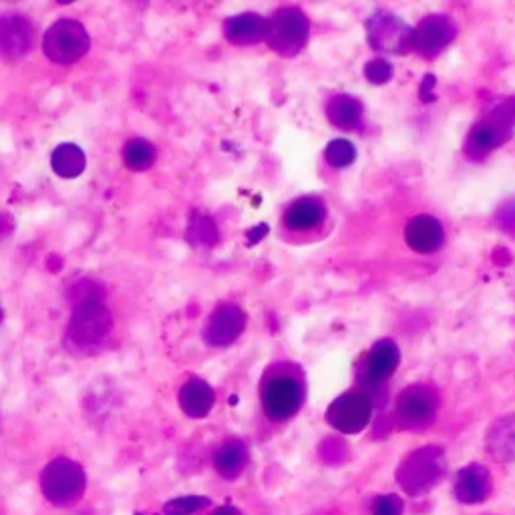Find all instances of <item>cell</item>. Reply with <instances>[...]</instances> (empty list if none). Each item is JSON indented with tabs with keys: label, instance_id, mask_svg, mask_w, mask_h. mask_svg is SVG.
<instances>
[{
	"label": "cell",
	"instance_id": "1",
	"mask_svg": "<svg viewBox=\"0 0 515 515\" xmlns=\"http://www.w3.org/2000/svg\"><path fill=\"white\" fill-rule=\"evenodd\" d=\"M113 330L111 310L101 299L75 304L67 326V346L75 353H91L103 345Z\"/></svg>",
	"mask_w": 515,
	"mask_h": 515
},
{
	"label": "cell",
	"instance_id": "2",
	"mask_svg": "<svg viewBox=\"0 0 515 515\" xmlns=\"http://www.w3.org/2000/svg\"><path fill=\"white\" fill-rule=\"evenodd\" d=\"M515 125V99H505L503 103L479 121L469 131L465 142V153L471 160H483L490 155L497 145H501L511 135V127Z\"/></svg>",
	"mask_w": 515,
	"mask_h": 515
},
{
	"label": "cell",
	"instance_id": "3",
	"mask_svg": "<svg viewBox=\"0 0 515 515\" xmlns=\"http://www.w3.org/2000/svg\"><path fill=\"white\" fill-rule=\"evenodd\" d=\"M445 474V455L435 445L415 449L397 469V482L409 495L429 492Z\"/></svg>",
	"mask_w": 515,
	"mask_h": 515
},
{
	"label": "cell",
	"instance_id": "4",
	"mask_svg": "<svg viewBox=\"0 0 515 515\" xmlns=\"http://www.w3.org/2000/svg\"><path fill=\"white\" fill-rule=\"evenodd\" d=\"M41 487L51 503L69 508L85 493V474L75 461L67 457L52 459L41 475Z\"/></svg>",
	"mask_w": 515,
	"mask_h": 515
},
{
	"label": "cell",
	"instance_id": "5",
	"mask_svg": "<svg viewBox=\"0 0 515 515\" xmlns=\"http://www.w3.org/2000/svg\"><path fill=\"white\" fill-rule=\"evenodd\" d=\"M91 47L89 32L85 26L71 19L57 21L45 32L42 39V51L57 65H73L78 59L87 55Z\"/></svg>",
	"mask_w": 515,
	"mask_h": 515
},
{
	"label": "cell",
	"instance_id": "6",
	"mask_svg": "<svg viewBox=\"0 0 515 515\" xmlns=\"http://www.w3.org/2000/svg\"><path fill=\"white\" fill-rule=\"evenodd\" d=\"M308 19L300 8L286 6L276 11L268 21L266 41L272 51L282 57L299 55L308 41Z\"/></svg>",
	"mask_w": 515,
	"mask_h": 515
},
{
	"label": "cell",
	"instance_id": "7",
	"mask_svg": "<svg viewBox=\"0 0 515 515\" xmlns=\"http://www.w3.org/2000/svg\"><path fill=\"white\" fill-rule=\"evenodd\" d=\"M439 409L437 392L427 385H411L397 399V421L403 429H423Z\"/></svg>",
	"mask_w": 515,
	"mask_h": 515
},
{
	"label": "cell",
	"instance_id": "8",
	"mask_svg": "<svg viewBox=\"0 0 515 515\" xmlns=\"http://www.w3.org/2000/svg\"><path fill=\"white\" fill-rule=\"evenodd\" d=\"M372 403L363 392H345L330 403L326 411V421L335 427L338 433L353 435L361 433L371 421Z\"/></svg>",
	"mask_w": 515,
	"mask_h": 515
},
{
	"label": "cell",
	"instance_id": "9",
	"mask_svg": "<svg viewBox=\"0 0 515 515\" xmlns=\"http://www.w3.org/2000/svg\"><path fill=\"white\" fill-rule=\"evenodd\" d=\"M366 37H369L372 49L400 55L411 47L413 31L403 21H399L395 14L381 11L372 14L366 23Z\"/></svg>",
	"mask_w": 515,
	"mask_h": 515
},
{
	"label": "cell",
	"instance_id": "10",
	"mask_svg": "<svg viewBox=\"0 0 515 515\" xmlns=\"http://www.w3.org/2000/svg\"><path fill=\"white\" fill-rule=\"evenodd\" d=\"M262 405L270 418L282 421L292 417L302 405V387L290 374H278L270 379L262 391Z\"/></svg>",
	"mask_w": 515,
	"mask_h": 515
},
{
	"label": "cell",
	"instance_id": "11",
	"mask_svg": "<svg viewBox=\"0 0 515 515\" xmlns=\"http://www.w3.org/2000/svg\"><path fill=\"white\" fill-rule=\"evenodd\" d=\"M457 29L451 19L443 14H431L417 24L413 31L411 47L425 59L437 57L439 52L455 39Z\"/></svg>",
	"mask_w": 515,
	"mask_h": 515
},
{
	"label": "cell",
	"instance_id": "12",
	"mask_svg": "<svg viewBox=\"0 0 515 515\" xmlns=\"http://www.w3.org/2000/svg\"><path fill=\"white\" fill-rule=\"evenodd\" d=\"M246 328V312L238 304H222L206 322L204 340L212 346H228Z\"/></svg>",
	"mask_w": 515,
	"mask_h": 515
},
{
	"label": "cell",
	"instance_id": "13",
	"mask_svg": "<svg viewBox=\"0 0 515 515\" xmlns=\"http://www.w3.org/2000/svg\"><path fill=\"white\" fill-rule=\"evenodd\" d=\"M34 45V29L23 14L0 16V55L5 59H21L29 55Z\"/></svg>",
	"mask_w": 515,
	"mask_h": 515
},
{
	"label": "cell",
	"instance_id": "14",
	"mask_svg": "<svg viewBox=\"0 0 515 515\" xmlns=\"http://www.w3.org/2000/svg\"><path fill=\"white\" fill-rule=\"evenodd\" d=\"M492 474L479 464L465 465L455 475V497L461 503L475 505L485 501L492 493Z\"/></svg>",
	"mask_w": 515,
	"mask_h": 515
},
{
	"label": "cell",
	"instance_id": "15",
	"mask_svg": "<svg viewBox=\"0 0 515 515\" xmlns=\"http://www.w3.org/2000/svg\"><path fill=\"white\" fill-rule=\"evenodd\" d=\"M400 361L399 346L391 338H382L371 348L364 363V382L366 385H379L395 374Z\"/></svg>",
	"mask_w": 515,
	"mask_h": 515
},
{
	"label": "cell",
	"instance_id": "16",
	"mask_svg": "<svg viewBox=\"0 0 515 515\" xmlns=\"http://www.w3.org/2000/svg\"><path fill=\"white\" fill-rule=\"evenodd\" d=\"M405 240L409 248L418 252V254H431L443 246V225L433 216H417L407 224Z\"/></svg>",
	"mask_w": 515,
	"mask_h": 515
},
{
	"label": "cell",
	"instance_id": "17",
	"mask_svg": "<svg viewBox=\"0 0 515 515\" xmlns=\"http://www.w3.org/2000/svg\"><path fill=\"white\" fill-rule=\"evenodd\" d=\"M268 21L262 19L256 13H246L232 16L224 23V37L232 45H256L262 39H266Z\"/></svg>",
	"mask_w": 515,
	"mask_h": 515
},
{
	"label": "cell",
	"instance_id": "18",
	"mask_svg": "<svg viewBox=\"0 0 515 515\" xmlns=\"http://www.w3.org/2000/svg\"><path fill=\"white\" fill-rule=\"evenodd\" d=\"M485 445L490 455L500 464L515 461V413L497 418L487 431Z\"/></svg>",
	"mask_w": 515,
	"mask_h": 515
},
{
	"label": "cell",
	"instance_id": "19",
	"mask_svg": "<svg viewBox=\"0 0 515 515\" xmlns=\"http://www.w3.org/2000/svg\"><path fill=\"white\" fill-rule=\"evenodd\" d=\"M214 391L202 379H189L179 391L181 411L191 418L206 417L214 407Z\"/></svg>",
	"mask_w": 515,
	"mask_h": 515
},
{
	"label": "cell",
	"instance_id": "20",
	"mask_svg": "<svg viewBox=\"0 0 515 515\" xmlns=\"http://www.w3.org/2000/svg\"><path fill=\"white\" fill-rule=\"evenodd\" d=\"M248 461V449L240 439H228L217 447L214 455L216 471L225 479H234L242 474Z\"/></svg>",
	"mask_w": 515,
	"mask_h": 515
},
{
	"label": "cell",
	"instance_id": "21",
	"mask_svg": "<svg viewBox=\"0 0 515 515\" xmlns=\"http://www.w3.org/2000/svg\"><path fill=\"white\" fill-rule=\"evenodd\" d=\"M325 217V206H322L317 198H300L288 207L284 222L290 230H310L318 225Z\"/></svg>",
	"mask_w": 515,
	"mask_h": 515
},
{
	"label": "cell",
	"instance_id": "22",
	"mask_svg": "<svg viewBox=\"0 0 515 515\" xmlns=\"http://www.w3.org/2000/svg\"><path fill=\"white\" fill-rule=\"evenodd\" d=\"M51 165H52V171H55L59 178L73 179V178L81 176L87 165V160H85V153L81 147L75 143H63L52 152Z\"/></svg>",
	"mask_w": 515,
	"mask_h": 515
},
{
	"label": "cell",
	"instance_id": "23",
	"mask_svg": "<svg viewBox=\"0 0 515 515\" xmlns=\"http://www.w3.org/2000/svg\"><path fill=\"white\" fill-rule=\"evenodd\" d=\"M326 115L330 124L343 129H351L359 124L363 117V105L351 95H336L330 99L326 107Z\"/></svg>",
	"mask_w": 515,
	"mask_h": 515
},
{
	"label": "cell",
	"instance_id": "24",
	"mask_svg": "<svg viewBox=\"0 0 515 515\" xmlns=\"http://www.w3.org/2000/svg\"><path fill=\"white\" fill-rule=\"evenodd\" d=\"M124 161L131 171H145L155 163V147L145 139H131L124 150Z\"/></svg>",
	"mask_w": 515,
	"mask_h": 515
},
{
	"label": "cell",
	"instance_id": "25",
	"mask_svg": "<svg viewBox=\"0 0 515 515\" xmlns=\"http://www.w3.org/2000/svg\"><path fill=\"white\" fill-rule=\"evenodd\" d=\"M326 160L330 165H335V168H346V165H351L356 157L354 152V145L351 142H346V139H335V142H330L326 147Z\"/></svg>",
	"mask_w": 515,
	"mask_h": 515
},
{
	"label": "cell",
	"instance_id": "26",
	"mask_svg": "<svg viewBox=\"0 0 515 515\" xmlns=\"http://www.w3.org/2000/svg\"><path fill=\"white\" fill-rule=\"evenodd\" d=\"M209 505V500L206 497L189 495V497H178V500H171L170 503H165L163 513L165 515H189L196 513L199 510H204Z\"/></svg>",
	"mask_w": 515,
	"mask_h": 515
},
{
	"label": "cell",
	"instance_id": "27",
	"mask_svg": "<svg viewBox=\"0 0 515 515\" xmlns=\"http://www.w3.org/2000/svg\"><path fill=\"white\" fill-rule=\"evenodd\" d=\"M189 240L194 244H204V246H212L217 242V230L212 220L207 217H198L196 222L189 225Z\"/></svg>",
	"mask_w": 515,
	"mask_h": 515
},
{
	"label": "cell",
	"instance_id": "28",
	"mask_svg": "<svg viewBox=\"0 0 515 515\" xmlns=\"http://www.w3.org/2000/svg\"><path fill=\"white\" fill-rule=\"evenodd\" d=\"M320 457L330 465L345 464L346 457H348V445L343 439L330 437L320 445Z\"/></svg>",
	"mask_w": 515,
	"mask_h": 515
},
{
	"label": "cell",
	"instance_id": "29",
	"mask_svg": "<svg viewBox=\"0 0 515 515\" xmlns=\"http://www.w3.org/2000/svg\"><path fill=\"white\" fill-rule=\"evenodd\" d=\"M364 75H366V78H369L371 83L382 85V83L391 81L392 67H391V63H387L385 59H374V60H371V63H366Z\"/></svg>",
	"mask_w": 515,
	"mask_h": 515
},
{
	"label": "cell",
	"instance_id": "30",
	"mask_svg": "<svg viewBox=\"0 0 515 515\" xmlns=\"http://www.w3.org/2000/svg\"><path fill=\"white\" fill-rule=\"evenodd\" d=\"M403 500L399 495H382L372 505V515H403Z\"/></svg>",
	"mask_w": 515,
	"mask_h": 515
},
{
	"label": "cell",
	"instance_id": "31",
	"mask_svg": "<svg viewBox=\"0 0 515 515\" xmlns=\"http://www.w3.org/2000/svg\"><path fill=\"white\" fill-rule=\"evenodd\" d=\"M495 220L500 224V228L505 232H515V198L503 202L497 209Z\"/></svg>",
	"mask_w": 515,
	"mask_h": 515
},
{
	"label": "cell",
	"instance_id": "32",
	"mask_svg": "<svg viewBox=\"0 0 515 515\" xmlns=\"http://www.w3.org/2000/svg\"><path fill=\"white\" fill-rule=\"evenodd\" d=\"M264 234H268V228H266V225H260L258 230H254V232H252V234H248V240H250V244H256V242H258V240H260L262 235H264Z\"/></svg>",
	"mask_w": 515,
	"mask_h": 515
},
{
	"label": "cell",
	"instance_id": "33",
	"mask_svg": "<svg viewBox=\"0 0 515 515\" xmlns=\"http://www.w3.org/2000/svg\"><path fill=\"white\" fill-rule=\"evenodd\" d=\"M214 515H242V513L234 508H220Z\"/></svg>",
	"mask_w": 515,
	"mask_h": 515
},
{
	"label": "cell",
	"instance_id": "34",
	"mask_svg": "<svg viewBox=\"0 0 515 515\" xmlns=\"http://www.w3.org/2000/svg\"><path fill=\"white\" fill-rule=\"evenodd\" d=\"M0 322H3V310H0Z\"/></svg>",
	"mask_w": 515,
	"mask_h": 515
}]
</instances>
